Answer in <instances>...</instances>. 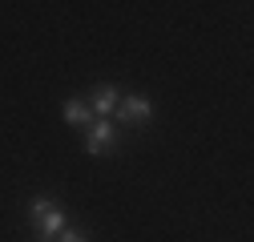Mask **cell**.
<instances>
[{
	"label": "cell",
	"mask_w": 254,
	"mask_h": 242,
	"mask_svg": "<svg viewBox=\"0 0 254 242\" xmlns=\"http://www.w3.org/2000/svg\"><path fill=\"white\" fill-rule=\"evenodd\" d=\"M113 145H117V129H113V121L101 117V121H93L89 125V137H85V149L93 158H101V154H113Z\"/></svg>",
	"instance_id": "cell-3"
},
{
	"label": "cell",
	"mask_w": 254,
	"mask_h": 242,
	"mask_svg": "<svg viewBox=\"0 0 254 242\" xmlns=\"http://www.w3.org/2000/svg\"><path fill=\"white\" fill-rule=\"evenodd\" d=\"M117 101H121V93H117L113 85H97V89H93V97H89V109H93V117H109L117 109Z\"/></svg>",
	"instance_id": "cell-4"
},
{
	"label": "cell",
	"mask_w": 254,
	"mask_h": 242,
	"mask_svg": "<svg viewBox=\"0 0 254 242\" xmlns=\"http://www.w3.org/2000/svg\"><path fill=\"white\" fill-rule=\"evenodd\" d=\"M61 242H89V234L81 226H65V230H61Z\"/></svg>",
	"instance_id": "cell-6"
},
{
	"label": "cell",
	"mask_w": 254,
	"mask_h": 242,
	"mask_svg": "<svg viewBox=\"0 0 254 242\" xmlns=\"http://www.w3.org/2000/svg\"><path fill=\"white\" fill-rule=\"evenodd\" d=\"M61 117H65L69 125H93V109H89V101H77V97H69L65 105H61Z\"/></svg>",
	"instance_id": "cell-5"
},
{
	"label": "cell",
	"mask_w": 254,
	"mask_h": 242,
	"mask_svg": "<svg viewBox=\"0 0 254 242\" xmlns=\"http://www.w3.org/2000/svg\"><path fill=\"white\" fill-rule=\"evenodd\" d=\"M28 218L37 222V234H41V242H53V238H61V230L69 226V222H65V214H61V206H57L49 194H37L33 202H28Z\"/></svg>",
	"instance_id": "cell-1"
},
{
	"label": "cell",
	"mask_w": 254,
	"mask_h": 242,
	"mask_svg": "<svg viewBox=\"0 0 254 242\" xmlns=\"http://www.w3.org/2000/svg\"><path fill=\"white\" fill-rule=\"evenodd\" d=\"M117 121L121 125H145V121L153 117V101L145 97V93H129V97H121L117 101Z\"/></svg>",
	"instance_id": "cell-2"
}]
</instances>
